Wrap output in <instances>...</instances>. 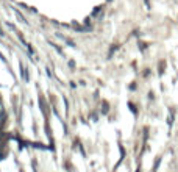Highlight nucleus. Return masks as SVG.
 I'll return each mask as SVG.
<instances>
[{"label": "nucleus", "mask_w": 178, "mask_h": 172, "mask_svg": "<svg viewBox=\"0 0 178 172\" xmlns=\"http://www.w3.org/2000/svg\"><path fill=\"white\" fill-rule=\"evenodd\" d=\"M0 160H3V153H0Z\"/></svg>", "instance_id": "f257e3e1"}, {"label": "nucleus", "mask_w": 178, "mask_h": 172, "mask_svg": "<svg viewBox=\"0 0 178 172\" xmlns=\"http://www.w3.org/2000/svg\"><path fill=\"white\" fill-rule=\"evenodd\" d=\"M0 35H3V31H2V30H0Z\"/></svg>", "instance_id": "f03ea898"}]
</instances>
